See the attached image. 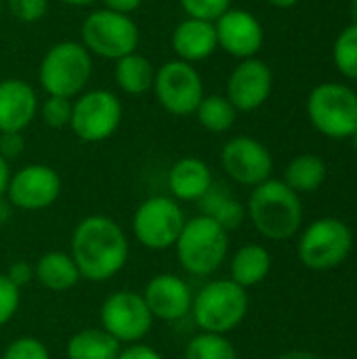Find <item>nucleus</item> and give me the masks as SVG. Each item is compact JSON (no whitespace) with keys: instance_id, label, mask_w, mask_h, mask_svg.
I'll return each mask as SVG.
<instances>
[{"instance_id":"4","label":"nucleus","mask_w":357,"mask_h":359,"mask_svg":"<svg viewBox=\"0 0 357 359\" xmlns=\"http://www.w3.org/2000/svg\"><path fill=\"white\" fill-rule=\"evenodd\" d=\"M175 250L185 273L206 278L223 265L229 250V233L213 219L200 215L185 221Z\"/></svg>"},{"instance_id":"21","label":"nucleus","mask_w":357,"mask_h":359,"mask_svg":"<svg viewBox=\"0 0 357 359\" xmlns=\"http://www.w3.org/2000/svg\"><path fill=\"white\" fill-rule=\"evenodd\" d=\"M34 278L50 292H65L82 280L72 255L63 250L44 252L34 267Z\"/></svg>"},{"instance_id":"35","label":"nucleus","mask_w":357,"mask_h":359,"mask_svg":"<svg viewBox=\"0 0 357 359\" xmlns=\"http://www.w3.org/2000/svg\"><path fill=\"white\" fill-rule=\"evenodd\" d=\"M25 149L23 133H0V156L6 162L17 160Z\"/></svg>"},{"instance_id":"7","label":"nucleus","mask_w":357,"mask_h":359,"mask_svg":"<svg viewBox=\"0 0 357 359\" xmlns=\"http://www.w3.org/2000/svg\"><path fill=\"white\" fill-rule=\"evenodd\" d=\"M80 42L90 55L118 61L137 50L141 32L130 15L97 8L88 13L80 27Z\"/></svg>"},{"instance_id":"9","label":"nucleus","mask_w":357,"mask_h":359,"mask_svg":"<svg viewBox=\"0 0 357 359\" xmlns=\"http://www.w3.org/2000/svg\"><path fill=\"white\" fill-rule=\"evenodd\" d=\"M185 225V212L170 196H151L133 215V233L147 250L175 248Z\"/></svg>"},{"instance_id":"29","label":"nucleus","mask_w":357,"mask_h":359,"mask_svg":"<svg viewBox=\"0 0 357 359\" xmlns=\"http://www.w3.org/2000/svg\"><path fill=\"white\" fill-rule=\"evenodd\" d=\"M332 61L341 76L357 82V21L337 36L332 46Z\"/></svg>"},{"instance_id":"28","label":"nucleus","mask_w":357,"mask_h":359,"mask_svg":"<svg viewBox=\"0 0 357 359\" xmlns=\"http://www.w3.org/2000/svg\"><path fill=\"white\" fill-rule=\"evenodd\" d=\"M183 359H238V351L225 334L200 332L189 339Z\"/></svg>"},{"instance_id":"43","label":"nucleus","mask_w":357,"mask_h":359,"mask_svg":"<svg viewBox=\"0 0 357 359\" xmlns=\"http://www.w3.org/2000/svg\"><path fill=\"white\" fill-rule=\"evenodd\" d=\"M59 2H63V4H67V6H74V8H84V6L95 4L97 0H59Z\"/></svg>"},{"instance_id":"38","label":"nucleus","mask_w":357,"mask_h":359,"mask_svg":"<svg viewBox=\"0 0 357 359\" xmlns=\"http://www.w3.org/2000/svg\"><path fill=\"white\" fill-rule=\"evenodd\" d=\"M101 2H103V8L122 13V15H133L143 4V0H101Z\"/></svg>"},{"instance_id":"44","label":"nucleus","mask_w":357,"mask_h":359,"mask_svg":"<svg viewBox=\"0 0 357 359\" xmlns=\"http://www.w3.org/2000/svg\"><path fill=\"white\" fill-rule=\"evenodd\" d=\"M349 139H351V143H353V147H356V151H357V130L351 135V137H349Z\"/></svg>"},{"instance_id":"16","label":"nucleus","mask_w":357,"mask_h":359,"mask_svg":"<svg viewBox=\"0 0 357 359\" xmlns=\"http://www.w3.org/2000/svg\"><path fill=\"white\" fill-rule=\"evenodd\" d=\"M217 32V44L221 50L236 59H250L263 48L265 32L261 21L246 8H227L213 21Z\"/></svg>"},{"instance_id":"8","label":"nucleus","mask_w":357,"mask_h":359,"mask_svg":"<svg viewBox=\"0 0 357 359\" xmlns=\"http://www.w3.org/2000/svg\"><path fill=\"white\" fill-rule=\"evenodd\" d=\"M124 107L120 97L107 88H90L72 101V133L84 143H101L116 135Z\"/></svg>"},{"instance_id":"2","label":"nucleus","mask_w":357,"mask_h":359,"mask_svg":"<svg viewBox=\"0 0 357 359\" xmlns=\"http://www.w3.org/2000/svg\"><path fill=\"white\" fill-rule=\"evenodd\" d=\"M246 215L250 217L255 229L269 240H288L303 223L299 194L278 179H267L265 183L252 187Z\"/></svg>"},{"instance_id":"18","label":"nucleus","mask_w":357,"mask_h":359,"mask_svg":"<svg viewBox=\"0 0 357 359\" xmlns=\"http://www.w3.org/2000/svg\"><path fill=\"white\" fill-rule=\"evenodd\" d=\"M36 88L21 78L0 82V133H23L38 116Z\"/></svg>"},{"instance_id":"37","label":"nucleus","mask_w":357,"mask_h":359,"mask_svg":"<svg viewBox=\"0 0 357 359\" xmlns=\"http://www.w3.org/2000/svg\"><path fill=\"white\" fill-rule=\"evenodd\" d=\"M118 359H164L154 347L149 345H141V343H135V345H128L126 349L120 351Z\"/></svg>"},{"instance_id":"17","label":"nucleus","mask_w":357,"mask_h":359,"mask_svg":"<svg viewBox=\"0 0 357 359\" xmlns=\"http://www.w3.org/2000/svg\"><path fill=\"white\" fill-rule=\"evenodd\" d=\"M143 301L154 316V320L162 322H179L187 313H191L194 294L189 284L173 273L154 276L143 290Z\"/></svg>"},{"instance_id":"39","label":"nucleus","mask_w":357,"mask_h":359,"mask_svg":"<svg viewBox=\"0 0 357 359\" xmlns=\"http://www.w3.org/2000/svg\"><path fill=\"white\" fill-rule=\"evenodd\" d=\"M8 179H11V166H8V162L0 156V198L6 196Z\"/></svg>"},{"instance_id":"5","label":"nucleus","mask_w":357,"mask_h":359,"mask_svg":"<svg viewBox=\"0 0 357 359\" xmlns=\"http://www.w3.org/2000/svg\"><path fill=\"white\" fill-rule=\"evenodd\" d=\"M248 313L246 288L234 280H213L204 284L191 303V316L200 332L227 334L236 330Z\"/></svg>"},{"instance_id":"20","label":"nucleus","mask_w":357,"mask_h":359,"mask_svg":"<svg viewBox=\"0 0 357 359\" xmlns=\"http://www.w3.org/2000/svg\"><path fill=\"white\" fill-rule=\"evenodd\" d=\"M215 183L210 166L196 156L177 160L168 172L170 198L177 202H198Z\"/></svg>"},{"instance_id":"46","label":"nucleus","mask_w":357,"mask_h":359,"mask_svg":"<svg viewBox=\"0 0 357 359\" xmlns=\"http://www.w3.org/2000/svg\"><path fill=\"white\" fill-rule=\"evenodd\" d=\"M2 2H4V0H0V13H2Z\"/></svg>"},{"instance_id":"34","label":"nucleus","mask_w":357,"mask_h":359,"mask_svg":"<svg viewBox=\"0 0 357 359\" xmlns=\"http://www.w3.org/2000/svg\"><path fill=\"white\" fill-rule=\"evenodd\" d=\"M19 305H21V290L4 273H0V328L15 318Z\"/></svg>"},{"instance_id":"3","label":"nucleus","mask_w":357,"mask_h":359,"mask_svg":"<svg viewBox=\"0 0 357 359\" xmlns=\"http://www.w3.org/2000/svg\"><path fill=\"white\" fill-rule=\"evenodd\" d=\"M93 76V55L82 42L61 40L53 44L38 67V80L46 95L76 99L86 90Z\"/></svg>"},{"instance_id":"15","label":"nucleus","mask_w":357,"mask_h":359,"mask_svg":"<svg viewBox=\"0 0 357 359\" xmlns=\"http://www.w3.org/2000/svg\"><path fill=\"white\" fill-rule=\"evenodd\" d=\"M274 90V72L259 59H242L227 78L225 97L238 111H255L269 99Z\"/></svg>"},{"instance_id":"11","label":"nucleus","mask_w":357,"mask_h":359,"mask_svg":"<svg viewBox=\"0 0 357 359\" xmlns=\"http://www.w3.org/2000/svg\"><path fill=\"white\" fill-rule=\"evenodd\" d=\"M353 246V233L341 219L314 221L299 240V259L314 271H324L341 265Z\"/></svg>"},{"instance_id":"42","label":"nucleus","mask_w":357,"mask_h":359,"mask_svg":"<svg viewBox=\"0 0 357 359\" xmlns=\"http://www.w3.org/2000/svg\"><path fill=\"white\" fill-rule=\"evenodd\" d=\"M267 4L276 8H292L295 4H299V0H267Z\"/></svg>"},{"instance_id":"33","label":"nucleus","mask_w":357,"mask_h":359,"mask_svg":"<svg viewBox=\"0 0 357 359\" xmlns=\"http://www.w3.org/2000/svg\"><path fill=\"white\" fill-rule=\"evenodd\" d=\"M8 13L21 23H36L48 13V0H4Z\"/></svg>"},{"instance_id":"36","label":"nucleus","mask_w":357,"mask_h":359,"mask_svg":"<svg viewBox=\"0 0 357 359\" xmlns=\"http://www.w3.org/2000/svg\"><path fill=\"white\" fill-rule=\"evenodd\" d=\"M4 276L21 290L23 286H27L34 280V267L29 263H25V261H17V263H13L8 267V271Z\"/></svg>"},{"instance_id":"19","label":"nucleus","mask_w":357,"mask_h":359,"mask_svg":"<svg viewBox=\"0 0 357 359\" xmlns=\"http://www.w3.org/2000/svg\"><path fill=\"white\" fill-rule=\"evenodd\" d=\"M170 46L177 59L185 63H200L213 57L219 50L217 44V32L213 21L185 17L179 21L170 34Z\"/></svg>"},{"instance_id":"30","label":"nucleus","mask_w":357,"mask_h":359,"mask_svg":"<svg viewBox=\"0 0 357 359\" xmlns=\"http://www.w3.org/2000/svg\"><path fill=\"white\" fill-rule=\"evenodd\" d=\"M38 114L40 120L55 130H61L65 126H69L72 120V99L65 97H46L40 105H38Z\"/></svg>"},{"instance_id":"6","label":"nucleus","mask_w":357,"mask_h":359,"mask_svg":"<svg viewBox=\"0 0 357 359\" xmlns=\"http://www.w3.org/2000/svg\"><path fill=\"white\" fill-rule=\"evenodd\" d=\"M307 116L324 137L349 139L357 130V93L341 82H322L307 97Z\"/></svg>"},{"instance_id":"13","label":"nucleus","mask_w":357,"mask_h":359,"mask_svg":"<svg viewBox=\"0 0 357 359\" xmlns=\"http://www.w3.org/2000/svg\"><path fill=\"white\" fill-rule=\"evenodd\" d=\"M61 177L48 164H25L17 172H11L6 200L13 208L23 212H36L53 206L61 196Z\"/></svg>"},{"instance_id":"1","label":"nucleus","mask_w":357,"mask_h":359,"mask_svg":"<svg viewBox=\"0 0 357 359\" xmlns=\"http://www.w3.org/2000/svg\"><path fill=\"white\" fill-rule=\"evenodd\" d=\"M128 252V238L112 217H84L72 233L69 255L80 278L88 282H107L116 278L124 269Z\"/></svg>"},{"instance_id":"31","label":"nucleus","mask_w":357,"mask_h":359,"mask_svg":"<svg viewBox=\"0 0 357 359\" xmlns=\"http://www.w3.org/2000/svg\"><path fill=\"white\" fill-rule=\"evenodd\" d=\"M2 359H50L46 345L36 337H19L4 349Z\"/></svg>"},{"instance_id":"24","label":"nucleus","mask_w":357,"mask_h":359,"mask_svg":"<svg viewBox=\"0 0 357 359\" xmlns=\"http://www.w3.org/2000/svg\"><path fill=\"white\" fill-rule=\"evenodd\" d=\"M269 269H271L269 250L261 244H246L231 257L229 280H234L242 288H252L269 276Z\"/></svg>"},{"instance_id":"22","label":"nucleus","mask_w":357,"mask_h":359,"mask_svg":"<svg viewBox=\"0 0 357 359\" xmlns=\"http://www.w3.org/2000/svg\"><path fill=\"white\" fill-rule=\"evenodd\" d=\"M198 206L204 217L219 223L227 233L238 229L246 219V206L236 200L231 191L221 183H213L210 189L198 200Z\"/></svg>"},{"instance_id":"12","label":"nucleus","mask_w":357,"mask_h":359,"mask_svg":"<svg viewBox=\"0 0 357 359\" xmlns=\"http://www.w3.org/2000/svg\"><path fill=\"white\" fill-rule=\"evenodd\" d=\"M99 320L101 328L120 345H135L143 341L154 326V316L149 313L143 297L133 290H118L109 294L101 305Z\"/></svg>"},{"instance_id":"32","label":"nucleus","mask_w":357,"mask_h":359,"mask_svg":"<svg viewBox=\"0 0 357 359\" xmlns=\"http://www.w3.org/2000/svg\"><path fill=\"white\" fill-rule=\"evenodd\" d=\"M179 4L187 17H196L204 21H215L227 8H231V0H179Z\"/></svg>"},{"instance_id":"45","label":"nucleus","mask_w":357,"mask_h":359,"mask_svg":"<svg viewBox=\"0 0 357 359\" xmlns=\"http://www.w3.org/2000/svg\"><path fill=\"white\" fill-rule=\"evenodd\" d=\"M351 6H353V15L357 17V0H351Z\"/></svg>"},{"instance_id":"10","label":"nucleus","mask_w":357,"mask_h":359,"mask_svg":"<svg viewBox=\"0 0 357 359\" xmlns=\"http://www.w3.org/2000/svg\"><path fill=\"white\" fill-rule=\"evenodd\" d=\"M151 90L162 109L177 118L194 116L206 95L204 80L196 65L181 59L166 61L156 69Z\"/></svg>"},{"instance_id":"41","label":"nucleus","mask_w":357,"mask_h":359,"mask_svg":"<svg viewBox=\"0 0 357 359\" xmlns=\"http://www.w3.org/2000/svg\"><path fill=\"white\" fill-rule=\"evenodd\" d=\"M276 359H320L318 355H314V353H309V351H288V353H284V355H280V358Z\"/></svg>"},{"instance_id":"26","label":"nucleus","mask_w":357,"mask_h":359,"mask_svg":"<svg viewBox=\"0 0 357 359\" xmlns=\"http://www.w3.org/2000/svg\"><path fill=\"white\" fill-rule=\"evenodd\" d=\"M326 162L316 154H301L292 158L284 172V183L297 194H309L322 187L326 181Z\"/></svg>"},{"instance_id":"14","label":"nucleus","mask_w":357,"mask_h":359,"mask_svg":"<svg viewBox=\"0 0 357 359\" xmlns=\"http://www.w3.org/2000/svg\"><path fill=\"white\" fill-rule=\"evenodd\" d=\"M221 166L229 179L240 185L257 187L271 179L274 158L271 151L255 137H234L221 149Z\"/></svg>"},{"instance_id":"25","label":"nucleus","mask_w":357,"mask_h":359,"mask_svg":"<svg viewBox=\"0 0 357 359\" xmlns=\"http://www.w3.org/2000/svg\"><path fill=\"white\" fill-rule=\"evenodd\" d=\"M122 345L103 328H84L69 337L65 345L67 359H118Z\"/></svg>"},{"instance_id":"27","label":"nucleus","mask_w":357,"mask_h":359,"mask_svg":"<svg viewBox=\"0 0 357 359\" xmlns=\"http://www.w3.org/2000/svg\"><path fill=\"white\" fill-rule=\"evenodd\" d=\"M194 116L198 118V124L202 128H206L208 133L221 135L234 128L238 109L229 103L225 95H204Z\"/></svg>"},{"instance_id":"23","label":"nucleus","mask_w":357,"mask_h":359,"mask_svg":"<svg viewBox=\"0 0 357 359\" xmlns=\"http://www.w3.org/2000/svg\"><path fill=\"white\" fill-rule=\"evenodd\" d=\"M156 78L154 63L139 50L114 61V82L124 95H145L151 90Z\"/></svg>"},{"instance_id":"40","label":"nucleus","mask_w":357,"mask_h":359,"mask_svg":"<svg viewBox=\"0 0 357 359\" xmlns=\"http://www.w3.org/2000/svg\"><path fill=\"white\" fill-rule=\"evenodd\" d=\"M13 219V204L6 200V196L0 198V227L8 225V221Z\"/></svg>"}]
</instances>
